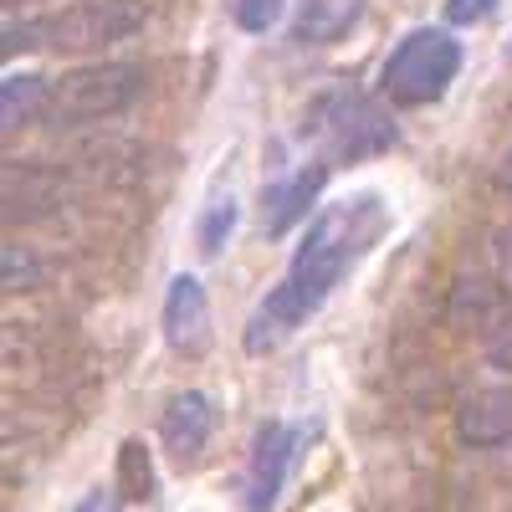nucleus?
Wrapping results in <instances>:
<instances>
[{
	"mask_svg": "<svg viewBox=\"0 0 512 512\" xmlns=\"http://www.w3.org/2000/svg\"><path fill=\"white\" fill-rule=\"evenodd\" d=\"M384 226H390V210H384L379 195H349V200L323 205L308 226V236L297 241L287 277L262 297V308L251 313L246 354H267L292 328H303L328 303V292L349 277V267L384 236Z\"/></svg>",
	"mask_w": 512,
	"mask_h": 512,
	"instance_id": "1",
	"label": "nucleus"
},
{
	"mask_svg": "<svg viewBox=\"0 0 512 512\" xmlns=\"http://www.w3.org/2000/svg\"><path fill=\"white\" fill-rule=\"evenodd\" d=\"M144 26L139 0H72L67 11H52L26 26H6V52L52 47V52H93L108 41H123Z\"/></svg>",
	"mask_w": 512,
	"mask_h": 512,
	"instance_id": "2",
	"label": "nucleus"
},
{
	"mask_svg": "<svg viewBox=\"0 0 512 512\" xmlns=\"http://www.w3.org/2000/svg\"><path fill=\"white\" fill-rule=\"evenodd\" d=\"M456 67H461L456 41L446 31L420 26L390 52V62H384V72H379V88L400 108H420V103H436L446 93V82L456 77Z\"/></svg>",
	"mask_w": 512,
	"mask_h": 512,
	"instance_id": "3",
	"label": "nucleus"
},
{
	"mask_svg": "<svg viewBox=\"0 0 512 512\" xmlns=\"http://www.w3.org/2000/svg\"><path fill=\"white\" fill-rule=\"evenodd\" d=\"M313 139L328 159H364L395 144V123L364 93H333L313 118Z\"/></svg>",
	"mask_w": 512,
	"mask_h": 512,
	"instance_id": "4",
	"label": "nucleus"
},
{
	"mask_svg": "<svg viewBox=\"0 0 512 512\" xmlns=\"http://www.w3.org/2000/svg\"><path fill=\"white\" fill-rule=\"evenodd\" d=\"M144 93V72L139 67H82L52 82L47 93V123H77V118H103L118 113Z\"/></svg>",
	"mask_w": 512,
	"mask_h": 512,
	"instance_id": "5",
	"label": "nucleus"
},
{
	"mask_svg": "<svg viewBox=\"0 0 512 512\" xmlns=\"http://www.w3.org/2000/svg\"><path fill=\"white\" fill-rule=\"evenodd\" d=\"M164 338L169 349L200 359L210 349V303H205V287L195 277H175L164 297Z\"/></svg>",
	"mask_w": 512,
	"mask_h": 512,
	"instance_id": "6",
	"label": "nucleus"
},
{
	"mask_svg": "<svg viewBox=\"0 0 512 512\" xmlns=\"http://www.w3.org/2000/svg\"><path fill=\"white\" fill-rule=\"evenodd\" d=\"M292 446H297V431L292 425H262L256 436V451H251V472H246V507L251 512H272L277 507V492H282V477L292 466Z\"/></svg>",
	"mask_w": 512,
	"mask_h": 512,
	"instance_id": "7",
	"label": "nucleus"
},
{
	"mask_svg": "<svg viewBox=\"0 0 512 512\" xmlns=\"http://www.w3.org/2000/svg\"><path fill=\"white\" fill-rule=\"evenodd\" d=\"M210 425H216V410H210V400H205L200 390H185V395L169 400V410H164V420H159V436H164L169 456H175L180 466H190V461L205 451V441H210Z\"/></svg>",
	"mask_w": 512,
	"mask_h": 512,
	"instance_id": "8",
	"label": "nucleus"
},
{
	"mask_svg": "<svg viewBox=\"0 0 512 512\" xmlns=\"http://www.w3.org/2000/svg\"><path fill=\"white\" fill-rule=\"evenodd\" d=\"M456 431L466 446H502L512 441V384H492V390L472 395L456 415Z\"/></svg>",
	"mask_w": 512,
	"mask_h": 512,
	"instance_id": "9",
	"label": "nucleus"
},
{
	"mask_svg": "<svg viewBox=\"0 0 512 512\" xmlns=\"http://www.w3.org/2000/svg\"><path fill=\"white\" fill-rule=\"evenodd\" d=\"M323 180H328V164H313V169H303V175H292L287 185H267L262 190V231L267 236L292 231L297 221L308 216V205L323 190Z\"/></svg>",
	"mask_w": 512,
	"mask_h": 512,
	"instance_id": "10",
	"label": "nucleus"
},
{
	"mask_svg": "<svg viewBox=\"0 0 512 512\" xmlns=\"http://www.w3.org/2000/svg\"><path fill=\"white\" fill-rule=\"evenodd\" d=\"M364 11V0H303V11L292 21V41H303V47H328L338 41Z\"/></svg>",
	"mask_w": 512,
	"mask_h": 512,
	"instance_id": "11",
	"label": "nucleus"
},
{
	"mask_svg": "<svg viewBox=\"0 0 512 512\" xmlns=\"http://www.w3.org/2000/svg\"><path fill=\"white\" fill-rule=\"evenodd\" d=\"M47 93H52L47 77H6L0 82V123L21 128L26 118H41L47 113Z\"/></svg>",
	"mask_w": 512,
	"mask_h": 512,
	"instance_id": "12",
	"label": "nucleus"
},
{
	"mask_svg": "<svg viewBox=\"0 0 512 512\" xmlns=\"http://www.w3.org/2000/svg\"><path fill=\"white\" fill-rule=\"evenodd\" d=\"M502 308H507V297H502V287L492 282V277H466L461 287H456V297H451V318L456 323H482V328H492L497 318H502Z\"/></svg>",
	"mask_w": 512,
	"mask_h": 512,
	"instance_id": "13",
	"label": "nucleus"
},
{
	"mask_svg": "<svg viewBox=\"0 0 512 512\" xmlns=\"http://www.w3.org/2000/svg\"><path fill=\"white\" fill-rule=\"evenodd\" d=\"M118 492L128 502H149L154 497V461H149L144 441H123V451H118Z\"/></svg>",
	"mask_w": 512,
	"mask_h": 512,
	"instance_id": "14",
	"label": "nucleus"
},
{
	"mask_svg": "<svg viewBox=\"0 0 512 512\" xmlns=\"http://www.w3.org/2000/svg\"><path fill=\"white\" fill-rule=\"evenodd\" d=\"M231 226H236V200L231 195H216V200H210V210H205V221H200V251L216 256L226 246Z\"/></svg>",
	"mask_w": 512,
	"mask_h": 512,
	"instance_id": "15",
	"label": "nucleus"
},
{
	"mask_svg": "<svg viewBox=\"0 0 512 512\" xmlns=\"http://www.w3.org/2000/svg\"><path fill=\"white\" fill-rule=\"evenodd\" d=\"M282 6H287V0H231V16H236V26H241V31L262 36V31H272V26H277Z\"/></svg>",
	"mask_w": 512,
	"mask_h": 512,
	"instance_id": "16",
	"label": "nucleus"
},
{
	"mask_svg": "<svg viewBox=\"0 0 512 512\" xmlns=\"http://www.w3.org/2000/svg\"><path fill=\"white\" fill-rule=\"evenodd\" d=\"M487 359L497 364V369H507L512 374V303L502 308V318L487 328Z\"/></svg>",
	"mask_w": 512,
	"mask_h": 512,
	"instance_id": "17",
	"label": "nucleus"
},
{
	"mask_svg": "<svg viewBox=\"0 0 512 512\" xmlns=\"http://www.w3.org/2000/svg\"><path fill=\"white\" fill-rule=\"evenodd\" d=\"M492 11H497V0H446V21H456V26L487 21Z\"/></svg>",
	"mask_w": 512,
	"mask_h": 512,
	"instance_id": "18",
	"label": "nucleus"
},
{
	"mask_svg": "<svg viewBox=\"0 0 512 512\" xmlns=\"http://www.w3.org/2000/svg\"><path fill=\"white\" fill-rule=\"evenodd\" d=\"M118 502H123V492L118 487H98V492H88L72 512H118Z\"/></svg>",
	"mask_w": 512,
	"mask_h": 512,
	"instance_id": "19",
	"label": "nucleus"
},
{
	"mask_svg": "<svg viewBox=\"0 0 512 512\" xmlns=\"http://www.w3.org/2000/svg\"><path fill=\"white\" fill-rule=\"evenodd\" d=\"M497 185L512 190V154H502V164H497Z\"/></svg>",
	"mask_w": 512,
	"mask_h": 512,
	"instance_id": "20",
	"label": "nucleus"
},
{
	"mask_svg": "<svg viewBox=\"0 0 512 512\" xmlns=\"http://www.w3.org/2000/svg\"><path fill=\"white\" fill-rule=\"evenodd\" d=\"M497 251H502V262H507V267H512V226H507V231H502V236H497Z\"/></svg>",
	"mask_w": 512,
	"mask_h": 512,
	"instance_id": "21",
	"label": "nucleus"
},
{
	"mask_svg": "<svg viewBox=\"0 0 512 512\" xmlns=\"http://www.w3.org/2000/svg\"><path fill=\"white\" fill-rule=\"evenodd\" d=\"M6 6H26V0H6Z\"/></svg>",
	"mask_w": 512,
	"mask_h": 512,
	"instance_id": "22",
	"label": "nucleus"
}]
</instances>
